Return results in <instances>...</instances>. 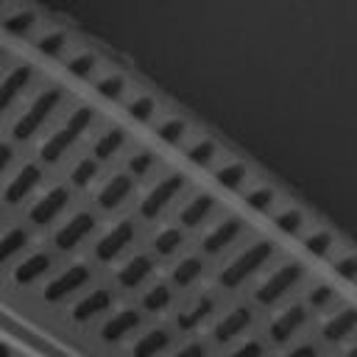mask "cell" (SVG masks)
<instances>
[{
  "instance_id": "6da1fadb",
  "label": "cell",
  "mask_w": 357,
  "mask_h": 357,
  "mask_svg": "<svg viewBox=\"0 0 357 357\" xmlns=\"http://www.w3.org/2000/svg\"><path fill=\"white\" fill-rule=\"evenodd\" d=\"M92 120H95V112H92L89 106H78V109L67 117L64 128H59L56 134H50V137L42 142V151H39L42 162L56 165V162H59V159L78 142V137L92 126Z\"/></svg>"
},
{
  "instance_id": "7a4b0ae2",
  "label": "cell",
  "mask_w": 357,
  "mask_h": 357,
  "mask_svg": "<svg viewBox=\"0 0 357 357\" xmlns=\"http://www.w3.org/2000/svg\"><path fill=\"white\" fill-rule=\"evenodd\" d=\"M273 243H268V240H257V243H251L245 251H240L223 271H220V276H218V282L223 284V287H229V290H234V287H240L245 279H251L271 257H273Z\"/></svg>"
},
{
  "instance_id": "3957f363",
  "label": "cell",
  "mask_w": 357,
  "mask_h": 357,
  "mask_svg": "<svg viewBox=\"0 0 357 357\" xmlns=\"http://www.w3.org/2000/svg\"><path fill=\"white\" fill-rule=\"evenodd\" d=\"M61 98H64V89L61 86H50V89H45V92H39L36 98H33V103L20 114V120L14 123V128H11V137L14 139H31L42 126H45V120L53 114V109L61 103Z\"/></svg>"
},
{
  "instance_id": "277c9868",
  "label": "cell",
  "mask_w": 357,
  "mask_h": 357,
  "mask_svg": "<svg viewBox=\"0 0 357 357\" xmlns=\"http://www.w3.org/2000/svg\"><path fill=\"white\" fill-rule=\"evenodd\" d=\"M304 279V265L301 262H287V265H282V268H276L259 287H257V301L259 304H276L282 296H287L298 282Z\"/></svg>"
},
{
  "instance_id": "5b68a950",
  "label": "cell",
  "mask_w": 357,
  "mask_h": 357,
  "mask_svg": "<svg viewBox=\"0 0 357 357\" xmlns=\"http://www.w3.org/2000/svg\"><path fill=\"white\" fill-rule=\"evenodd\" d=\"M181 190H184V176H178V173L165 176V178L156 181V184L151 187V192L142 198V204H139V215H142L145 220L159 218V215L165 212V206H167Z\"/></svg>"
},
{
  "instance_id": "8992f818",
  "label": "cell",
  "mask_w": 357,
  "mask_h": 357,
  "mask_svg": "<svg viewBox=\"0 0 357 357\" xmlns=\"http://www.w3.org/2000/svg\"><path fill=\"white\" fill-rule=\"evenodd\" d=\"M89 279H92V271H89V265H84V262H78V265H70L64 273H59L56 279H50V282L45 284L42 296H45V301H50V304H59V301L70 298L75 290H81V287H84Z\"/></svg>"
},
{
  "instance_id": "52a82bcc",
  "label": "cell",
  "mask_w": 357,
  "mask_h": 357,
  "mask_svg": "<svg viewBox=\"0 0 357 357\" xmlns=\"http://www.w3.org/2000/svg\"><path fill=\"white\" fill-rule=\"evenodd\" d=\"M134 234H137L134 223H131V220H120L114 229H109V231L98 240V245H95V257H98L100 262H112V259H117V257L131 245Z\"/></svg>"
},
{
  "instance_id": "ba28073f",
  "label": "cell",
  "mask_w": 357,
  "mask_h": 357,
  "mask_svg": "<svg viewBox=\"0 0 357 357\" xmlns=\"http://www.w3.org/2000/svg\"><path fill=\"white\" fill-rule=\"evenodd\" d=\"M92 229H95V215H92V212H75V215L56 231L53 243H56L59 251H73L84 237L92 234Z\"/></svg>"
},
{
  "instance_id": "9c48e42d",
  "label": "cell",
  "mask_w": 357,
  "mask_h": 357,
  "mask_svg": "<svg viewBox=\"0 0 357 357\" xmlns=\"http://www.w3.org/2000/svg\"><path fill=\"white\" fill-rule=\"evenodd\" d=\"M304 324H307V307H304V304H290L282 315H276V318L271 321L268 335H271V340H273L276 346H282V343H287Z\"/></svg>"
},
{
  "instance_id": "30bf717a",
  "label": "cell",
  "mask_w": 357,
  "mask_h": 357,
  "mask_svg": "<svg viewBox=\"0 0 357 357\" xmlns=\"http://www.w3.org/2000/svg\"><path fill=\"white\" fill-rule=\"evenodd\" d=\"M251 321H254V312H251L248 307H234V310H229V312L215 324V329H212L215 343H220V346L231 343L234 337H240V335L251 326Z\"/></svg>"
},
{
  "instance_id": "8fae6325",
  "label": "cell",
  "mask_w": 357,
  "mask_h": 357,
  "mask_svg": "<svg viewBox=\"0 0 357 357\" xmlns=\"http://www.w3.org/2000/svg\"><path fill=\"white\" fill-rule=\"evenodd\" d=\"M67 204H70V190H67V187H50V190L31 206V223H33V226H47Z\"/></svg>"
},
{
  "instance_id": "7c38bea8",
  "label": "cell",
  "mask_w": 357,
  "mask_h": 357,
  "mask_svg": "<svg viewBox=\"0 0 357 357\" xmlns=\"http://www.w3.org/2000/svg\"><path fill=\"white\" fill-rule=\"evenodd\" d=\"M142 315L137 310H120L117 315H112L103 326H100V340L103 343H120L123 337H128L134 329H139Z\"/></svg>"
},
{
  "instance_id": "4fadbf2b",
  "label": "cell",
  "mask_w": 357,
  "mask_h": 357,
  "mask_svg": "<svg viewBox=\"0 0 357 357\" xmlns=\"http://www.w3.org/2000/svg\"><path fill=\"white\" fill-rule=\"evenodd\" d=\"M240 231H243V220L240 218H226L201 240V248L206 254H220L223 248H229L240 237Z\"/></svg>"
},
{
  "instance_id": "5bb4252c",
  "label": "cell",
  "mask_w": 357,
  "mask_h": 357,
  "mask_svg": "<svg viewBox=\"0 0 357 357\" xmlns=\"http://www.w3.org/2000/svg\"><path fill=\"white\" fill-rule=\"evenodd\" d=\"M112 301H114L112 290L98 287V290H92L89 296H84V298L73 307V321H75V324H86V321H92V318L103 315V312L112 307Z\"/></svg>"
},
{
  "instance_id": "9a60e30c",
  "label": "cell",
  "mask_w": 357,
  "mask_h": 357,
  "mask_svg": "<svg viewBox=\"0 0 357 357\" xmlns=\"http://www.w3.org/2000/svg\"><path fill=\"white\" fill-rule=\"evenodd\" d=\"M39 181H42L39 165L28 162V165L11 178V184H6V204H20V201H25V198L33 192V187H36Z\"/></svg>"
},
{
  "instance_id": "2e32d148",
  "label": "cell",
  "mask_w": 357,
  "mask_h": 357,
  "mask_svg": "<svg viewBox=\"0 0 357 357\" xmlns=\"http://www.w3.org/2000/svg\"><path fill=\"white\" fill-rule=\"evenodd\" d=\"M53 268V257L47 251H36V254H28L17 268H14V282L20 287L25 284H33L36 279H42L47 271Z\"/></svg>"
},
{
  "instance_id": "e0dca14e",
  "label": "cell",
  "mask_w": 357,
  "mask_h": 357,
  "mask_svg": "<svg viewBox=\"0 0 357 357\" xmlns=\"http://www.w3.org/2000/svg\"><path fill=\"white\" fill-rule=\"evenodd\" d=\"M131 190H134L131 176H128V173H117V176H112V178L100 187V192H98V206H100V209H117V206L131 195Z\"/></svg>"
},
{
  "instance_id": "ac0fdd59",
  "label": "cell",
  "mask_w": 357,
  "mask_h": 357,
  "mask_svg": "<svg viewBox=\"0 0 357 357\" xmlns=\"http://www.w3.org/2000/svg\"><path fill=\"white\" fill-rule=\"evenodd\" d=\"M31 75H33V67L20 64V67H14V70L0 81V117H3V114H6V109L17 100V95L28 86Z\"/></svg>"
},
{
  "instance_id": "d6986e66",
  "label": "cell",
  "mask_w": 357,
  "mask_h": 357,
  "mask_svg": "<svg viewBox=\"0 0 357 357\" xmlns=\"http://www.w3.org/2000/svg\"><path fill=\"white\" fill-rule=\"evenodd\" d=\"M151 273H153V259H151L148 254H137V257H131V259L117 271V282H120V287L134 290V287H139Z\"/></svg>"
},
{
  "instance_id": "ffe728a7",
  "label": "cell",
  "mask_w": 357,
  "mask_h": 357,
  "mask_svg": "<svg viewBox=\"0 0 357 357\" xmlns=\"http://www.w3.org/2000/svg\"><path fill=\"white\" fill-rule=\"evenodd\" d=\"M212 310H215V296L204 293V296H198L187 310H181V312H178L176 324H178V329L190 332V329H195L201 321H206V318L212 315Z\"/></svg>"
},
{
  "instance_id": "44dd1931",
  "label": "cell",
  "mask_w": 357,
  "mask_h": 357,
  "mask_svg": "<svg viewBox=\"0 0 357 357\" xmlns=\"http://www.w3.org/2000/svg\"><path fill=\"white\" fill-rule=\"evenodd\" d=\"M212 209H215V198L204 192V195H195L192 201L184 204V209L178 212V220H181V226L195 229V226H201L212 215Z\"/></svg>"
},
{
  "instance_id": "7402d4cb",
  "label": "cell",
  "mask_w": 357,
  "mask_h": 357,
  "mask_svg": "<svg viewBox=\"0 0 357 357\" xmlns=\"http://www.w3.org/2000/svg\"><path fill=\"white\" fill-rule=\"evenodd\" d=\"M170 346V332L167 329H151L131 346V357H159Z\"/></svg>"
},
{
  "instance_id": "603a6c76",
  "label": "cell",
  "mask_w": 357,
  "mask_h": 357,
  "mask_svg": "<svg viewBox=\"0 0 357 357\" xmlns=\"http://www.w3.org/2000/svg\"><path fill=\"white\" fill-rule=\"evenodd\" d=\"M201 273H204V259L192 254V257L178 259V265H176L173 273H170V282H173L176 287H190L192 282L201 279Z\"/></svg>"
},
{
  "instance_id": "cb8c5ba5",
  "label": "cell",
  "mask_w": 357,
  "mask_h": 357,
  "mask_svg": "<svg viewBox=\"0 0 357 357\" xmlns=\"http://www.w3.org/2000/svg\"><path fill=\"white\" fill-rule=\"evenodd\" d=\"M123 145H126V131H123V128H109L106 134H100V137L95 139L92 156H95L98 162H106V159H112Z\"/></svg>"
},
{
  "instance_id": "d4e9b609",
  "label": "cell",
  "mask_w": 357,
  "mask_h": 357,
  "mask_svg": "<svg viewBox=\"0 0 357 357\" xmlns=\"http://www.w3.org/2000/svg\"><path fill=\"white\" fill-rule=\"evenodd\" d=\"M28 240H31L28 229H22V226L8 229V231L0 237V265H6L11 257H17V254L28 245Z\"/></svg>"
},
{
  "instance_id": "484cf974",
  "label": "cell",
  "mask_w": 357,
  "mask_h": 357,
  "mask_svg": "<svg viewBox=\"0 0 357 357\" xmlns=\"http://www.w3.org/2000/svg\"><path fill=\"white\" fill-rule=\"evenodd\" d=\"M245 176H248V170L243 162H226L215 170V181L226 190H240L245 184Z\"/></svg>"
},
{
  "instance_id": "4316f807",
  "label": "cell",
  "mask_w": 357,
  "mask_h": 357,
  "mask_svg": "<svg viewBox=\"0 0 357 357\" xmlns=\"http://www.w3.org/2000/svg\"><path fill=\"white\" fill-rule=\"evenodd\" d=\"M170 301H173V290H170V284H165V282L153 284V287L142 296V307H145L148 312H162V310L170 307Z\"/></svg>"
},
{
  "instance_id": "83f0119b",
  "label": "cell",
  "mask_w": 357,
  "mask_h": 357,
  "mask_svg": "<svg viewBox=\"0 0 357 357\" xmlns=\"http://www.w3.org/2000/svg\"><path fill=\"white\" fill-rule=\"evenodd\" d=\"M181 243H184V234H181V229H162L156 237H153V251L159 254V257H170V254H176L178 248H181Z\"/></svg>"
},
{
  "instance_id": "f1b7e54d",
  "label": "cell",
  "mask_w": 357,
  "mask_h": 357,
  "mask_svg": "<svg viewBox=\"0 0 357 357\" xmlns=\"http://www.w3.org/2000/svg\"><path fill=\"white\" fill-rule=\"evenodd\" d=\"M156 137L167 145H178L184 137H187V123L181 117H167L156 126Z\"/></svg>"
},
{
  "instance_id": "f546056e",
  "label": "cell",
  "mask_w": 357,
  "mask_h": 357,
  "mask_svg": "<svg viewBox=\"0 0 357 357\" xmlns=\"http://www.w3.org/2000/svg\"><path fill=\"white\" fill-rule=\"evenodd\" d=\"M215 156H218V145H215L212 139H195V142L187 148V159H190L192 165H198V167L212 165Z\"/></svg>"
},
{
  "instance_id": "4dcf8cb0",
  "label": "cell",
  "mask_w": 357,
  "mask_h": 357,
  "mask_svg": "<svg viewBox=\"0 0 357 357\" xmlns=\"http://www.w3.org/2000/svg\"><path fill=\"white\" fill-rule=\"evenodd\" d=\"M273 223H276V229L284 231V234H298V231L304 229V215H301V209L287 206V209H282V212L273 215Z\"/></svg>"
},
{
  "instance_id": "1f68e13d",
  "label": "cell",
  "mask_w": 357,
  "mask_h": 357,
  "mask_svg": "<svg viewBox=\"0 0 357 357\" xmlns=\"http://www.w3.org/2000/svg\"><path fill=\"white\" fill-rule=\"evenodd\" d=\"M332 245H335V237H332L326 229H315V231H310V234L304 237V248H307L312 257H326V254L332 251Z\"/></svg>"
},
{
  "instance_id": "d6a6232c",
  "label": "cell",
  "mask_w": 357,
  "mask_h": 357,
  "mask_svg": "<svg viewBox=\"0 0 357 357\" xmlns=\"http://www.w3.org/2000/svg\"><path fill=\"white\" fill-rule=\"evenodd\" d=\"M95 89H98L103 98H109V100H120L123 92H126V78L117 75V73H109V75H103V78L95 81Z\"/></svg>"
},
{
  "instance_id": "836d02e7",
  "label": "cell",
  "mask_w": 357,
  "mask_h": 357,
  "mask_svg": "<svg viewBox=\"0 0 357 357\" xmlns=\"http://www.w3.org/2000/svg\"><path fill=\"white\" fill-rule=\"evenodd\" d=\"M126 109H128V117H134L137 123H148L153 117V112H156V100L151 95H137V98L128 100Z\"/></svg>"
},
{
  "instance_id": "e575fe53",
  "label": "cell",
  "mask_w": 357,
  "mask_h": 357,
  "mask_svg": "<svg viewBox=\"0 0 357 357\" xmlns=\"http://www.w3.org/2000/svg\"><path fill=\"white\" fill-rule=\"evenodd\" d=\"M245 204L257 212H271L273 204H276V192L271 187H254V190L245 192Z\"/></svg>"
},
{
  "instance_id": "d590c367",
  "label": "cell",
  "mask_w": 357,
  "mask_h": 357,
  "mask_svg": "<svg viewBox=\"0 0 357 357\" xmlns=\"http://www.w3.org/2000/svg\"><path fill=\"white\" fill-rule=\"evenodd\" d=\"M33 25H36V17H33L31 11H17V14H8V17L3 20V28H6L8 33H17V36H25Z\"/></svg>"
},
{
  "instance_id": "8d00e7d4",
  "label": "cell",
  "mask_w": 357,
  "mask_h": 357,
  "mask_svg": "<svg viewBox=\"0 0 357 357\" xmlns=\"http://www.w3.org/2000/svg\"><path fill=\"white\" fill-rule=\"evenodd\" d=\"M64 47H67V36L61 31H50V33L36 39V50L45 53V56H61Z\"/></svg>"
},
{
  "instance_id": "74e56055",
  "label": "cell",
  "mask_w": 357,
  "mask_h": 357,
  "mask_svg": "<svg viewBox=\"0 0 357 357\" xmlns=\"http://www.w3.org/2000/svg\"><path fill=\"white\" fill-rule=\"evenodd\" d=\"M95 176H98V159H95V156H89V159H81V162L73 167L70 181H73L75 187H86Z\"/></svg>"
},
{
  "instance_id": "f35d334b",
  "label": "cell",
  "mask_w": 357,
  "mask_h": 357,
  "mask_svg": "<svg viewBox=\"0 0 357 357\" xmlns=\"http://www.w3.org/2000/svg\"><path fill=\"white\" fill-rule=\"evenodd\" d=\"M95 67H98V59H95L92 53H78V56H73V59L67 61V70H70L75 78H89V75L95 73Z\"/></svg>"
},
{
  "instance_id": "ab89813d",
  "label": "cell",
  "mask_w": 357,
  "mask_h": 357,
  "mask_svg": "<svg viewBox=\"0 0 357 357\" xmlns=\"http://www.w3.org/2000/svg\"><path fill=\"white\" fill-rule=\"evenodd\" d=\"M153 165H156V156H153L151 151H137V153L128 159V173H131V176H145Z\"/></svg>"
},
{
  "instance_id": "60d3db41",
  "label": "cell",
  "mask_w": 357,
  "mask_h": 357,
  "mask_svg": "<svg viewBox=\"0 0 357 357\" xmlns=\"http://www.w3.org/2000/svg\"><path fill=\"white\" fill-rule=\"evenodd\" d=\"M332 265H335V273L337 276H343L349 282H357V254H343Z\"/></svg>"
},
{
  "instance_id": "b9f144b4",
  "label": "cell",
  "mask_w": 357,
  "mask_h": 357,
  "mask_svg": "<svg viewBox=\"0 0 357 357\" xmlns=\"http://www.w3.org/2000/svg\"><path fill=\"white\" fill-rule=\"evenodd\" d=\"M229 357H265V346L262 340H245L240 349H234Z\"/></svg>"
},
{
  "instance_id": "7bdbcfd3",
  "label": "cell",
  "mask_w": 357,
  "mask_h": 357,
  "mask_svg": "<svg viewBox=\"0 0 357 357\" xmlns=\"http://www.w3.org/2000/svg\"><path fill=\"white\" fill-rule=\"evenodd\" d=\"M170 357H206V346L198 343V340H192V343H187L184 349H178V351L170 354Z\"/></svg>"
},
{
  "instance_id": "ee69618b",
  "label": "cell",
  "mask_w": 357,
  "mask_h": 357,
  "mask_svg": "<svg viewBox=\"0 0 357 357\" xmlns=\"http://www.w3.org/2000/svg\"><path fill=\"white\" fill-rule=\"evenodd\" d=\"M11 159H14V148H11V145H6V142H0V173L11 165Z\"/></svg>"
},
{
  "instance_id": "f6af8a7d",
  "label": "cell",
  "mask_w": 357,
  "mask_h": 357,
  "mask_svg": "<svg viewBox=\"0 0 357 357\" xmlns=\"http://www.w3.org/2000/svg\"><path fill=\"white\" fill-rule=\"evenodd\" d=\"M0 357H11V349L6 343H0Z\"/></svg>"
},
{
  "instance_id": "bcb514c9",
  "label": "cell",
  "mask_w": 357,
  "mask_h": 357,
  "mask_svg": "<svg viewBox=\"0 0 357 357\" xmlns=\"http://www.w3.org/2000/svg\"><path fill=\"white\" fill-rule=\"evenodd\" d=\"M0 59H3V47H0Z\"/></svg>"
},
{
  "instance_id": "7dc6e473",
  "label": "cell",
  "mask_w": 357,
  "mask_h": 357,
  "mask_svg": "<svg viewBox=\"0 0 357 357\" xmlns=\"http://www.w3.org/2000/svg\"><path fill=\"white\" fill-rule=\"evenodd\" d=\"M0 223H3V215H0Z\"/></svg>"
},
{
  "instance_id": "c3c4849f",
  "label": "cell",
  "mask_w": 357,
  "mask_h": 357,
  "mask_svg": "<svg viewBox=\"0 0 357 357\" xmlns=\"http://www.w3.org/2000/svg\"><path fill=\"white\" fill-rule=\"evenodd\" d=\"M0 6H3V0H0Z\"/></svg>"
}]
</instances>
